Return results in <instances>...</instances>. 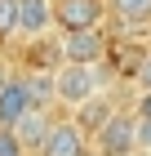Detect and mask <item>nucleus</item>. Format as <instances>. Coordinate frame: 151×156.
I'll list each match as a JSON object with an SVG mask.
<instances>
[{
	"label": "nucleus",
	"mask_w": 151,
	"mask_h": 156,
	"mask_svg": "<svg viewBox=\"0 0 151 156\" xmlns=\"http://www.w3.org/2000/svg\"><path fill=\"white\" fill-rule=\"evenodd\" d=\"M53 94H58V107H67V112L80 116L89 103L107 98V76H102V67L58 62V67H53Z\"/></svg>",
	"instance_id": "f257e3e1"
},
{
	"label": "nucleus",
	"mask_w": 151,
	"mask_h": 156,
	"mask_svg": "<svg viewBox=\"0 0 151 156\" xmlns=\"http://www.w3.org/2000/svg\"><path fill=\"white\" fill-rule=\"evenodd\" d=\"M138 116L133 112H116V116L102 125V134L93 138V156H138Z\"/></svg>",
	"instance_id": "f03ea898"
},
{
	"label": "nucleus",
	"mask_w": 151,
	"mask_h": 156,
	"mask_svg": "<svg viewBox=\"0 0 151 156\" xmlns=\"http://www.w3.org/2000/svg\"><path fill=\"white\" fill-rule=\"evenodd\" d=\"M107 18H111L107 0H58V27H62V36H76V31H102Z\"/></svg>",
	"instance_id": "7ed1b4c3"
},
{
	"label": "nucleus",
	"mask_w": 151,
	"mask_h": 156,
	"mask_svg": "<svg viewBox=\"0 0 151 156\" xmlns=\"http://www.w3.org/2000/svg\"><path fill=\"white\" fill-rule=\"evenodd\" d=\"M107 31H76V36H62L58 54L62 62H76V67H102L107 58Z\"/></svg>",
	"instance_id": "20e7f679"
},
{
	"label": "nucleus",
	"mask_w": 151,
	"mask_h": 156,
	"mask_svg": "<svg viewBox=\"0 0 151 156\" xmlns=\"http://www.w3.org/2000/svg\"><path fill=\"white\" fill-rule=\"evenodd\" d=\"M36 156H89V134L80 129V120H76V116H62Z\"/></svg>",
	"instance_id": "39448f33"
},
{
	"label": "nucleus",
	"mask_w": 151,
	"mask_h": 156,
	"mask_svg": "<svg viewBox=\"0 0 151 156\" xmlns=\"http://www.w3.org/2000/svg\"><path fill=\"white\" fill-rule=\"evenodd\" d=\"M31 112H36L31 85H27V76H13L9 89L0 94V129H18V125H22Z\"/></svg>",
	"instance_id": "423d86ee"
},
{
	"label": "nucleus",
	"mask_w": 151,
	"mask_h": 156,
	"mask_svg": "<svg viewBox=\"0 0 151 156\" xmlns=\"http://www.w3.org/2000/svg\"><path fill=\"white\" fill-rule=\"evenodd\" d=\"M58 27V0H22V23L18 40H40Z\"/></svg>",
	"instance_id": "0eeeda50"
},
{
	"label": "nucleus",
	"mask_w": 151,
	"mask_h": 156,
	"mask_svg": "<svg viewBox=\"0 0 151 156\" xmlns=\"http://www.w3.org/2000/svg\"><path fill=\"white\" fill-rule=\"evenodd\" d=\"M53 125H58V120L49 116V112H40V107H36V112H31V116H27V120H22V125H18L13 134H18V138H22V147L36 156L40 147H45V138L53 134Z\"/></svg>",
	"instance_id": "6e6552de"
},
{
	"label": "nucleus",
	"mask_w": 151,
	"mask_h": 156,
	"mask_svg": "<svg viewBox=\"0 0 151 156\" xmlns=\"http://www.w3.org/2000/svg\"><path fill=\"white\" fill-rule=\"evenodd\" d=\"M107 9L120 27H147L151 23V0H107Z\"/></svg>",
	"instance_id": "1a4fd4ad"
},
{
	"label": "nucleus",
	"mask_w": 151,
	"mask_h": 156,
	"mask_svg": "<svg viewBox=\"0 0 151 156\" xmlns=\"http://www.w3.org/2000/svg\"><path fill=\"white\" fill-rule=\"evenodd\" d=\"M22 23V0H0V40H18Z\"/></svg>",
	"instance_id": "9d476101"
},
{
	"label": "nucleus",
	"mask_w": 151,
	"mask_h": 156,
	"mask_svg": "<svg viewBox=\"0 0 151 156\" xmlns=\"http://www.w3.org/2000/svg\"><path fill=\"white\" fill-rule=\"evenodd\" d=\"M0 156H31V152L22 147V138L13 129H0Z\"/></svg>",
	"instance_id": "9b49d317"
},
{
	"label": "nucleus",
	"mask_w": 151,
	"mask_h": 156,
	"mask_svg": "<svg viewBox=\"0 0 151 156\" xmlns=\"http://www.w3.org/2000/svg\"><path fill=\"white\" fill-rule=\"evenodd\" d=\"M133 85H138V94H151V54L133 67Z\"/></svg>",
	"instance_id": "f8f14e48"
},
{
	"label": "nucleus",
	"mask_w": 151,
	"mask_h": 156,
	"mask_svg": "<svg viewBox=\"0 0 151 156\" xmlns=\"http://www.w3.org/2000/svg\"><path fill=\"white\" fill-rule=\"evenodd\" d=\"M133 116H138V120H151V94H138V103H133Z\"/></svg>",
	"instance_id": "ddd939ff"
},
{
	"label": "nucleus",
	"mask_w": 151,
	"mask_h": 156,
	"mask_svg": "<svg viewBox=\"0 0 151 156\" xmlns=\"http://www.w3.org/2000/svg\"><path fill=\"white\" fill-rule=\"evenodd\" d=\"M138 143L142 152H151V120H138Z\"/></svg>",
	"instance_id": "4468645a"
},
{
	"label": "nucleus",
	"mask_w": 151,
	"mask_h": 156,
	"mask_svg": "<svg viewBox=\"0 0 151 156\" xmlns=\"http://www.w3.org/2000/svg\"><path fill=\"white\" fill-rule=\"evenodd\" d=\"M9 80H13V72H9V62L0 58V94H5V89H9Z\"/></svg>",
	"instance_id": "2eb2a0df"
},
{
	"label": "nucleus",
	"mask_w": 151,
	"mask_h": 156,
	"mask_svg": "<svg viewBox=\"0 0 151 156\" xmlns=\"http://www.w3.org/2000/svg\"><path fill=\"white\" fill-rule=\"evenodd\" d=\"M147 156H151V152H147Z\"/></svg>",
	"instance_id": "dca6fc26"
}]
</instances>
